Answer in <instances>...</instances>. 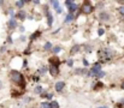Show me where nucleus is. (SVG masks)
Here are the masks:
<instances>
[{
	"mask_svg": "<svg viewBox=\"0 0 124 108\" xmlns=\"http://www.w3.org/2000/svg\"><path fill=\"white\" fill-rule=\"evenodd\" d=\"M40 107L41 108H51V105L47 103V102H42L41 105H40Z\"/></svg>",
	"mask_w": 124,
	"mask_h": 108,
	"instance_id": "nucleus-13",
	"label": "nucleus"
},
{
	"mask_svg": "<svg viewBox=\"0 0 124 108\" xmlns=\"http://www.w3.org/2000/svg\"><path fill=\"white\" fill-rule=\"evenodd\" d=\"M39 35H40V31H36L35 34H33V35H31V37H30V38H31V40H35V38H36Z\"/></svg>",
	"mask_w": 124,
	"mask_h": 108,
	"instance_id": "nucleus-20",
	"label": "nucleus"
},
{
	"mask_svg": "<svg viewBox=\"0 0 124 108\" xmlns=\"http://www.w3.org/2000/svg\"><path fill=\"white\" fill-rule=\"evenodd\" d=\"M85 50H87V52H92V48H90V46H88V47L85 48Z\"/></svg>",
	"mask_w": 124,
	"mask_h": 108,
	"instance_id": "nucleus-30",
	"label": "nucleus"
},
{
	"mask_svg": "<svg viewBox=\"0 0 124 108\" xmlns=\"http://www.w3.org/2000/svg\"><path fill=\"white\" fill-rule=\"evenodd\" d=\"M99 18H100V19H102V21H107V19H108V14H107V13H105V12H102V13H100V14H99Z\"/></svg>",
	"mask_w": 124,
	"mask_h": 108,
	"instance_id": "nucleus-9",
	"label": "nucleus"
},
{
	"mask_svg": "<svg viewBox=\"0 0 124 108\" xmlns=\"http://www.w3.org/2000/svg\"><path fill=\"white\" fill-rule=\"evenodd\" d=\"M52 5H53V7H54L55 10L59 8V2H58V1H52Z\"/></svg>",
	"mask_w": 124,
	"mask_h": 108,
	"instance_id": "nucleus-15",
	"label": "nucleus"
},
{
	"mask_svg": "<svg viewBox=\"0 0 124 108\" xmlns=\"http://www.w3.org/2000/svg\"><path fill=\"white\" fill-rule=\"evenodd\" d=\"M62 12H63V10H62V8H60V7H59V8H58V10H57V13H62Z\"/></svg>",
	"mask_w": 124,
	"mask_h": 108,
	"instance_id": "nucleus-31",
	"label": "nucleus"
},
{
	"mask_svg": "<svg viewBox=\"0 0 124 108\" xmlns=\"http://www.w3.org/2000/svg\"><path fill=\"white\" fill-rule=\"evenodd\" d=\"M59 52H60V47H54V48H53V53L57 54V53H59Z\"/></svg>",
	"mask_w": 124,
	"mask_h": 108,
	"instance_id": "nucleus-21",
	"label": "nucleus"
},
{
	"mask_svg": "<svg viewBox=\"0 0 124 108\" xmlns=\"http://www.w3.org/2000/svg\"><path fill=\"white\" fill-rule=\"evenodd\" d=\"M46 97H47L48 100H51V99L53 97V95H52V94H47V95H46Z\"/></svg>",
	"mask_w": 124,
	"mask_h": 108,
	"instance_id": "nucleus-26",
	"label": "nucleus"
},
{
	"mask_svg": "<svg viewBox=\"0 0 124 108\" xmlns=\"http://www.w3.org/2000/svg\"><path fill=\"white\" fill-rule=\"evenodd\" d=\"M77 50H80V46H74V48L71 49V54H74V53H76Z\"/></svg>",
	"mask_w": 124,
	"mask_h": 108,
	"instance_id": "nucleus-14",
	"label": "nucleus"
},
{
	"mask_svg": "<svg viewBox=\"0 0 124 108\" xmlns=\"http://www.w3.org/2000/svg\"><path fill=\"white\" fill-rule=\"evenodd\" d=\"M10 77H11V79H12L15 83H17V84H22V86H24L25 83H24V78H23L22 73H19L18 71H11Z\"/></svg>",
	"mask_w": 124,
	"mask_h": 108,
	"instance_id": "nucleus-1",
	"label": "nucleus"
},
{
	"mask_svg": "<svg viewBox=\"0 0 124 108\" xmlns=\"http://www.w3.org/2000/svg\"><path fill=\"white\" fill-rule=\"evenodd\" d=\"M72 19H74V16H72V14H70V13H69V14H68V16H66V19H65V23H69V22H71V21H72Z\"/></svg>",
	"mask_w": 124,
	"mask_h": 108,
	"instance_id": "nucleus-11",
	"label": "nucleus"
},
{
	"mask_svg": "<svg viewBox=\"0 0 124 108\" xmlns=\"http://www.w3.org/2000/svg\"><path fill=\"white\" fill-rule=\"evenodd\" d=\"M98 108H108V107H105V106H104V107H98Z\"/></svg>",
	"mask_w": 124,
	"mask_h": 108,
	"instance_id": "nucleus-34",
	"label": "nucleus"
},
{
	"mask_svg": "<svg viewBox=\"0 0 124 108\" xmlns=\"http://www.w3.org/2000/svg\"><path fill=\"white\" fill-rule=\"evenodd\" d=\"M42 91H43V89H42L41 86H36V88H35V93H38V94H41Z\"/></svg>",
	"mask_w": 124,
	"mask_h": 108,
	"instance_id": "nucleus-17",
	"label": "nucleus"
},
{
	"mask_svg": "<svg viewBox=\"0 0 124 108\" xmlns=\"http://www.w3.org/2000/svg\"><path fill=\"white\" fill-rule=\"evenodd\" d=\"M17 16H18V18H21V19H24V17H25V13L21 11V12H18V14H17Z\"/></svg>",
	"mask_w": 124,
	"mask_h": 108,
	"instance_id": "nucleus-16",
	"label": "nucleus"
},
{
	"mask_svg": "<svg viewBox=\"0 0 124 108\" xmlns=\"http://www.w3.org/2000/svg\"><path fill=\"white\" fill-rule=\"evenodd\" d=\"M104 33H105L104 29H99V30H98V34H99V35H104Z\"/></svg>",
	"mask_w": 124,
	"mask_h": 108,
	"instance_id": "nucleus-23",
	"label": "nucleus"
},
{
	"mask_svg": "<svg viewBox=\"0 0 124 108\" xmlns=\"http://www.w3.org/2000/svg\"><path fill=\"white\" fill-rule=\"evenodd\" d=\"M122 89H124V82L122 83Z\"/></svg>",
	"mask_w": 124,
	"mask_h": 108,
	"instance_id": "nucleus-33",
	"label": "nucleus"
},
{
	"mask_svg": "<svg viewBox=\"0 0 124 108\" xmlns=\"http://www.w3.org/2000/svg\"><path fill=\"white\" fill-rule=\"evenodd\" d=\"M16 5H17V7H19V8H21V7H23L24 1H17V2H16Z\"/></svg>",
	"mask_w": 124,
	"mask_h": 108,
	"instance_id": "nucleus-18",
	"label": "nucleus"
},
{
	"mask_svg": "<svg viewBox=\"0 0 124 108\" xmlns=\"http://www.w3.org/2000/svg\"><path fill=\"white\" fill-rule=\"evenodd\" d=\"M98 55H99V59H100L101 61H107V60L111 59L112 52H111L108 48H105V49H101V50L98 53Z\"/></svg>",
	"mask_w": 124,
	"mask_h": 108,
	"instance_id": "nucleus-2",
	"label": "nucleus"
},
{
	"mask_svg": "<svg viewBox=\"0 0 124 108\" xmlns=\"http://www.w3.org/2000/svg\"><path fill=\"white\" fill-rule=\"evenodd\" d=\"M83 72H84V70H82V69H81V70H80V69L76 70V73H83Z\"/></svg>",
	"mask_w": 124,
	"mask_h": 108,
	"instance_id": "nucleus-29",
	"label": "nucleus"
},
{
	"mask_svg": "<svg viewBox=\"0 0 124 108\" xmlns=\"http://www.w3.org/2000/svg\"><path fill=\"white\" fill-rule=\"evenodd\" d=\"M46 71H47V69H46V67H42L41 70H40V73H45Z\"/></svg>",
	"mask_w": 124,
	"mask_h": 108,
	"instance_id": "nucleus-28",
	"label": "nucleus"
},
{
	"mask_svg": "<svg viewBox=\"0 0 124 108\" xmlns=\"http://www.w3.org/2000/svg\"><path fill=\"white\" fill-rule=\"evenodd\" d=\"M16 25H17V23H16L15 18H11V19H10V22H8V27H10V28H15Z\"/></svg>",
	"mask_w": 124,
	"mask_h": 108,
	"instance_id": "nucleus-10",
	"label": "nucleus"
},
{
	"mask_svg": "<svg viewBox=\"0 0 124 108\" xmlns=\"http://www.w3.org/2000/svg\"><path fill=\"white\" fill-rule=\"evenodd\" d=\"M49 105H51V108H59V105H58L57 101H53V102H51Z\"/></svg>",
	"mask_w": 124,
	"mask_h": 108,
	"instance_id": "nucleus-12",
	"label": "nucleus"
},
{
	"mask_svg": "<svg viewBox=\"0 0 124 108\" xmlns=\"http://www.w3.org/2000/svg\"><path fill=\"white\" fill-rule=\"evenodd\" d=\"M104 76H105V72H100V73H99V74H98V77H100V78H102V77H104Z\"/></svg>",
	"mask_w": 124,
	"mask_h": 108,
	"instance_id": "nucleus-24",
	"label": "nucleus"
},
{
	"mask_svg": "<svg viewBox=\"0 0 124 108\" xmlns=\"http://www.w3.org/2000/svg\"><path fill=\"white\" fill-rule=\"evenodd\" d=\"M119 12H121L122 14H124V6H122V7H119Z\"/></svg>",
	"mask_w": 124,
	"mask_h": 108,
	"instance_id": "nucleus-27",
	"label": "nucleus"
},
{
	"mask_svg": "<svg viewBox=\"0 0 124 108\" xmlns=\"http://www.w3.org/2000/svg\"><path fill=\"white\" fill-rule=\"evenodd\" d=\"M1 86H2V83H1V80H0V89H1Z\"/></svg>",
	"mask_w": 124,
	"mask_h": 108,
	"instance_id": "nucleus-32",
	"label": "nucleus"
},
{
	"mask_svg": "<svg viewBox=\"0 0 124 108\" xmlns=\"http://www.w3.org/2000/svg\"><path fill=\"white\" fill-rule=\"evenodd\" d=\"M51 47H52V44H51V42H47V43L45 44V49H46V50H48V49H51Z\"/></svg>",
	"mask_w": 124,
	"mask_h": 108,
	"instance_id": "nucleus-19",
	"label": "nucleus"
},
{
	"mask_svg": "<svg viewBox=\"0 0 124 108\" xmlns=\"http://www.w3.org/2000/svg\"><path fill=\"white\" fill-rule=\"evenodd\" d=\"M81 8H82L83 13H90V12H92V10H93V8H92V5H90L89 2H84Z\"/></svg>",
	"mask_w": 124,
	"mask_h": 108,
	"instance_id": "nucleus-4",
	"label": "nucleus"
},
{
	"mask_svg": "<svg viewBox=\"0 0 124 108\" xmlns=\"http://www.w3.org/2000/svg\"><path fill=\"white\" fill-rule=\"evenodd\" d=\"M49 72H51V76H53V77H55V76H58V73H59V70H58V65H51V67H49Z\"/></svg>",
	"mask_w": 124,
	"mask_h": 108,
	"instance_id": "nucleus-5",
	"label": "nucleus"
},
{
	"mask_svg": "<svg viewBox=\"0 0 124 108\" xmlns=\"http://www.w3.org/2000/svg\"><path fill=\"white\" fill-rule=\"evenodd\" d=\"M72 2H74V1H69V0H68V1H65V5H66V6H70Z\"/></svg>",
	"mask_w": 124,
	"mask_h": 108,
	"instance_id": "nucleus-25",
	"label": "nucleus"
},
{
	"mask_svg": "<svg viewBox=\"0 0 124 108\" xmlns=\"http://www.w3.org/2000/svg\"><path fill=\"white\" fill-rule=\"evenodd\" d=\"M66 64H68V65H69V66H72V65H74V61H72V60H71V59H69V60H68V61H66Z\"/></svg>",
	"mask_w": 124,
	"mask_h": 108,
	"instance_id": "nucleus-22",
	"label": "nucleus"
},
{
	"mask_svg": "<svg viewBox=\"0 0 124 108\" xmlns=\"http://www.w3.org/2000/svg\"><path fill=\"white\" fill-rule=\"evenodd\" d=\"M100 72H101V66H100L99 64H96V65H95L90 71H89V76H94V74H96V76H98Z\"/></svg>",
	"mask_w": 124,
	"mask_h": 108,
	"instance_id": "nucleus-3",
	"label": "nucleus"
},
{
	"mask_svg": "<svg viewBox=\"0 0 124 108\" xmlns=\"http://www.w3.org/2000/svg\"><path fill=\"white\" fill-rule=\"evenodd\" d=\"M64 86H65V83H64V82H57V83H55V90H57L58 93H60V91L64 89Z\"/></svg>",
	"mask_w": 124,
	"mask_h": 108,
	"instance_id": "nucleus-7",
	"label": "nucleus"
},
{
	"mask_svg": "<svg viewBox=\"0 0 124 108\" xmlns=\"http://www.w3.org/2000/svg\"><path fill=\"white\" fill-rule=\"evenodd\" d=\"M45 12H46V14H47V18H48V25L49 27H52V24H53V17H52V14L49 13V11H48V7H45Z\"/></svg>",
	"mask_w": 124,
	"mask_h": 108,
	"instance_id": "nucleus-6",
	"label": "nucleus"
},
{
	"mask_svg": "<svg viewBox=\"0 0 124 108\" xmlns=\"http://www.w3.org/2000/svg\"><path fill=\"white\" fill-rule=\"evenodd\" d=\"M76 10H77V5H76L75 2H72V4L69 6V13H70V14H72Z\"/></svg>",
	"mask_w": 124,
	"mask_h": 108,
	"instance_id": "nucleus-8",
	"label": "nucleus"
}]
</instances>
